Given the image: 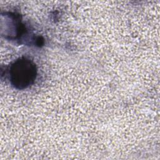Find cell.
<instances>
[{"label": "cell", "mask_w": 160, "mask_h": 160, "mask_svg": "<svg viewBox=\"0 0 160 160\" xmlns=\"http://www.w3.org/2000/svg\"><path fill=\"white\" fill-rule=\"evenodd\" d=\"M11 84L22 90L32 85L37 76L35 63L26 57H21L11 64L8 71Z\"/></svg>", "instance_id": "obj_1"}]
</instances>
